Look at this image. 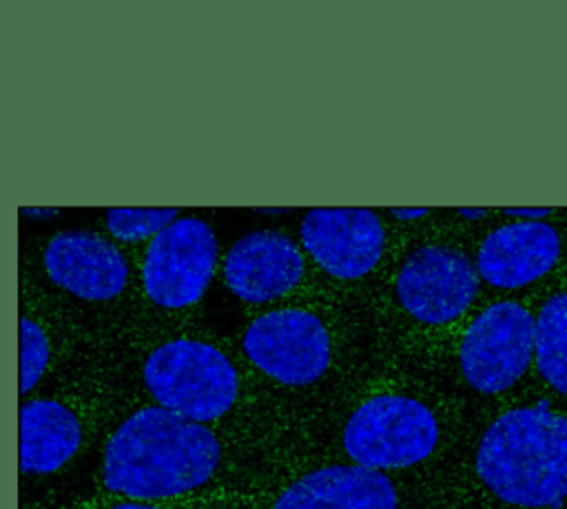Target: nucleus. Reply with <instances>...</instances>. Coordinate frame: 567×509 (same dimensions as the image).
<instances>
[{
    "label": "nucleus",
    "instance_id": "obj_1",
    "mask_svg": "<svg viewBox=\"0 0 567 509\" xmlns=\"http://www.w3.org/2000/svg\"><path fill=\"white\" fill-rule=\"evenodd\" d=\"M467 489L450 509H567V407L538 396L496 412L476 434Z\"/></svg>",
    "mask_w": 567,
    "mask_h": 509
},
{
    "label": "nucleus",
    "instance_id": "obj_2",
    "mask_svg": "<svg viewBox=\"0 0 567 509\" xmlns=\"http://www.w3.org/2000/svg\"><path fill=\"white\" fill-rule=\"evenodd\" d=\"M226 445L215 427L146 403L106 436L97 482L102 496L144 502H204L221 482Z\"/></svg>",
    "mask_w": 567,
    "mask_h": 509
},
{
    "label": "nucleus",
    "instance_id": "obj_3",
    "mask_svg": "<svg viewBox=\"0 0 567 509\" xmlns=\"http://www.w3.org/2000/svg\"><path fill=\"white\" fill-rule=\"evenodd\" d=\"M443 440L441 412L425 396L399 387L368 392L339 425L341 458L390 476L427 465Z\"/></svg>",
    "mask_w": 567,
    "mask_h": 509
},
{
    "label": "nucleus",
    "instance_id": "obj_4",
    "mask_svg": "<svg viewBox=\"0 0 567 509\" xmlns=\"http://www.w3.org/2000/svg\"><path fill=\"white\" fill-rule=\"evenodd\" d=\"M151 403L202 425H217L241 401V374L215 343L175 336L153 345L140 367Z\"/></svg>",
    "mask_w": 567,
    "mask_h": 509
},
{
    "label": "nucleus",
    "instance_id": "obj_5",
    "mask_svg": "<svg viewBox=\"0 0 567 509\" xmlns=\"http://www.w3.org/2000/svg\"><path fill=\"white\" fill-rule=\"evenodd\" d=\"M536 314L520 301L501 299L472 316L456 347L465 387L485 398L516 389L534 374Z\"/></svg>",
    "mask_w": 567,
    "mask_h": 509
},
{
    "label": "nucleus",
    "instance_id": "obj_6",
    "mask_svg": "<svg viewBox=\"0 0 567 509\" xmlns=\"http://www.w3.org/2000/svg\"><path fill=\"white\" fill-rule=\"evenodd\" d=\"M241 352L266 381L286 389L319 385L334 359L323 319L303 308H279L255 316L241 334Z\"/></svg>",
    "mask_w": 567,
    "mask_h": 509
},
{
    "label": "nucleus",
    "instance_id": "obj_7",
    "mask_svg": "<svg viewBox=\"0 0 567 509\" xmlns=\"http://www.w3.org/2000/svg\"><path fill=\"white\" fill-rule=\"evenodd\" d=\"M217 257L213 228L199 217H177L146 246L142 261L146 297L166 310L197 303L213 279Z\"/></svg>",
    "mask_w": 567,
    "mask_h": 509
},
{
    "label": "nucleus",
    "instance_id": "obj_8",
    "mask_svg": "<svg viewBox=\"0 0 567 509\" xmlns=\"http://www.w3.org/2000/svg\"><path fill=\"white\" fill-rule=\"evenodd\" d=\"M476 263L458 248L430 243L414 248L399 266V305L419 323L443 328L458 321L478 294Z\"/></svg>",
    "mask_w": 567,
    "mask_h": 509
},
{
    "label": "nucleus",
    "instance_id": "obj_9",
    "mask_svg": "<svg viewBox=\"0 0 567 509\" xmlns=\"http://www.w3.org/2000/svg\"><path fill=\"white\" fill-rule=\"evenodd\" d=\"M250 509H416L399 480L346 460L308 467Z\"/></svg>",
    "mask_w": 567,
    "mask_h": 509
},
{
    "label": "nucleus",
    "instance_id": "obj_10",
    "mask_svg": "<svg viewBox=\"0 0 567 509\" xmlns=\"http://www.w3.org/2000/svg\"><path fill=\"white\" fill-rule=\"evenodd\" d=\"M301 243L323 272L354 281L379 263L385 232L374 210L312 208L301 221Z\"/></svg>",
    "mask_w": 567,
    "mask_h": 509
},
{
    "label": "nucleus",
    "instance_id": "obj_11",
    "mask_svg": "<svg viewBox=\"0 0 567 509\" xmlns=\"http://www.w3.org/2000/svg\"><path fill=\"white\" fill-rule=\"evenodd\" d=\"M560 257L563 235L556 226L514 219L485 235L474 263L487 285L520 290L549 274Z\"/></svg>",
    "mask_w": 567,
    "mask_h": 509
},
{
    "label": "nucleus",
    "instance_id": "obj_12",
    "mask_svg": "<svg viewBox=\"0 0 567 509\" xmlns=\"http://www.w3.org/2000/svg\"><path fill=\"white\" fill-rule=\"evenodd\" d=\"M224 281L246 303H270L292 292L306 272L301 248L284 232L252 230L224 257Z\"/></svg>",
    "mask_w": 567,
    "mask_h": 509
},
{
    "label": "nucleus",
    "instance_id": "obj_13",
    "mask_svg": "<svg viewBox=\"0 0 567 509\" xmlns=\"http://www.w3.org/2000/svg\"><path fill=\"white\" fill-rule=\"evenodd\" d=\"M42 261L49 279L82 301L115 299L128 283L122 250L91 230L58 232L49 239Z\"/></svg>",
    "mask_w": 567,
    "mask_h": 509
},
{
    "label": "nucleus",
    "instance_id": "obj_14",
    "mask_svg": "<svg viewBox=\"0 0 567 509\" xmlns=\"http://www.w3.org/2000/svg\"><path fill=\"white\" fill-rule=\"evenodd\" d=\"M86 423L80 409L58 396L24 398L20 407V471L47 478L62 471L82 449Z\"/></svg>",
    "mask_w": 567,
    "mask_h": 509
},
{
    "label": "nucleus",
    "instance_id": "obj_15",
    "mask_svg": "<svg viewBox=\"0 0 567 509\" xmlns=\"http://www.w3.org/2000/svg\"><path fill=\"white\" fill-rule=\"evenodd\" d=\"M534 376L567 405V285L551 292L536 312Z\"/></svg>",
    "mask_w": 567,
    "mask_h": 509
},
{
    "label": "nucleus",
    "instance_id": "obj_16",
    "mask_svg": "<svg viewBox=\"0 0 567 509\" xmlns=\"http://www.w3.org/2000/svg\"><path fill=\"white\" fill-rule=\"evenodd\" d=\"M177 215V208H109L104 224L120 241H142L159 235Z\"/></svg>",
    "mask_w": 567,
    "mask_h": 509
},
{
    "label": "nucleus",
    "instance_id": "obj_17",
    "mask_svg": "<svg viewBox=\"0 0 567 509\" xmlns=\"http://www.w3.org/2000/svg\"><path fill=\"white\" fill-rule=\"evenodd\" d=\"M53 359L51 339L40 321L22 316L20 323V392L27 398L44 378Z\"/></svg>",
    "mask_w": 567,
    "mask_h": 509
},
{
    "label": "nucleus",
    "instance_id": "obj_18",
    "mask_svg": "<svg viewBox=\"0 0 567 509\" xmlns=\"http://www.w3.org/2000/svg\"><path fill=\"white\" fill-rule=\"evenodd\" d=\"M204 502H144V500L102 496L78 509H250V505H239V502H233V505L219 502V500L213 505H204Z\"/></svg>",
    "mask_w": 567,
    "mask_h": 509
},
{
    "label": "nucleus",
    "instance_id": "obj_19",
    "mask_svg": "<svg viewBox=\"0 0 567 509\" xmlns=\"http://www.w3.org/2000/svg\"><path fill=\"white\" fill-rule=\"evenodd\" d=\"M551 212V208H503V215L523 221H545V217H549Z\"/></svg>",
    "mask_w": 567,
    "mask_h": 509
},
{
    "label": "nucleus",
    "instance_id": "obj_20",
    "mask_svg": "<svg viewBox=\"0 0 567 509\" xmlns=\"http://www.w3.org/2000/svg\"><path fill=\"white\" fill-rule=\"evenodd\" d=\"M396 219H419V217H423V215H427V208H392L390 210Z\"/></svg>",
    "mask_w": 567,
    "mask_h": 509
},
{
    "label": "nucleus",
    "instance_id": "obj_21",
    "mask_svg": "<svg viewBox=\"0 0 567 509\" xmlns=\"http://www.w3.org/2000/svg\"><path fill=\"white\" fill-rule=\"evenodd\" d=\"M458 215L465 219H481L487 215L485 208H458Z\"/></svg>",
    "mask_w": 567,
    "mask_h": 509
},
{
    "label": "nucleus",
    "instance_id": "obj_22",
    "mask_svg": "<svg viewBox=\"0 0 567 509\" xmlns=\"http://www.w3.org/2000/svg\"><path fill=\"white\" fill-rule=\"evenodd\" d=\"M22 212H27V215H55V210L53 208H22Z\"/></svg>",
    "mask_w": 567,
    "mask_h": 509
}]
</instances>
